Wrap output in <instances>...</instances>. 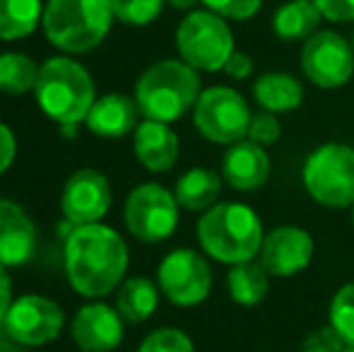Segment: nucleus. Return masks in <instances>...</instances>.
Wrapping results in <instances>:
<instances>
[{"instance_id": "nucleus-1", "label": "nucleus", "mask_w": 354, "mask_h": 352, "mask_svg": "<svg viewBox=\"0 0 354 352\" xmlns=\"http://www.w3.org/2000/svg\"><path fill=\"white\" fill-rule=\"evenodd\" d=\"M128 244L113 227H73L63 246V268L71 287L84 299H104L126 280Z\"/></svg>"}, {"instance_id": "nucleus-2", "label": "nucleus", "mask_w": 354, "mask_h": 352, "mask_svg": "<svg viewBox=\"0 0 354 352\" xmlns=\"http://www.w3.org/2000/svg\"><path fill=\"white\" fill-rule=\"evenodd\" d=\"M196 237L207 259L224 266H236L258 259L266 230H263L261 215L251 205L236 201H219L201 215Z\"/></svg>"}, {"instance_id": "nucleus-3", "label": "nucleus", "mask_w": 354, "mask_h": 352, "mask_svg": "<svg viewBox=\"0 0 354 352\" xmlns=\"http://www.w3.org/2000/svg\"><path fill=\"white\" fill-rule=\"evenodd\" d=\"M203 92L201 73L181 58H162L145 68L136 82L138 109L142 118L159 123H176L193 111Z\"/></svg>"}, {"instance_id": "nucleus-4", "label": "nucleus", "mask_w": 354, "mask_h": 352, "mask_svg": "<svg viewBox=\"0 0 354 352\" xmlns=\"http://www.w3.org/2000/svg\"><path fill=\"white\" fill-rule=\"evenodd\" d=\"M34 97L39 109L58 126H80L97 102V87L92 73L80 61L73 56H53L41 63Z\"/></svg>"}, {"instance_id": "nucleus-5", "label": "nucleus", "mask_w": 354, "mask_h": 352, "mask_svg": "<svg viewBox=\"0 0 354 352\" xmlns=\"http://www.w3.org/2000/svg\"><path fill=\"white\" fill-rule=\"evenodd\" d=\"M113 19L109 0H48L41 27L51 46L80 56L94 51L109 37Z\"/></svg>"}, {"instance_id": "nucleus-6", "label": "nucleus", "mask_w": 354, "mask_h": 352, "mask_svg": "<svg viewBox=\"0 0 354 352\" xmlns=\"http://www.w3.org/2000/svg\"><path fill=\"white\" fill-rule=\"evenodd\" d=\"M301 181L308 198L330 210L354 207V147L323 142L304 160Z\"/></svg>"}, {"instance_id": "nucleus-7", "label": "nucleus", "mask_w": 354, "mask_h": 352, "mask_svg": "<svg viewBox=\"0 0 354 352\" xmlns=\"http://www.w3.org/2000/svg\"><path fill=\"white\" fill-rule=\"evenodd\" d=\"M176 51L198 73L224 71L232 53L236 51L229 22L212 10H191L176 27Z\"/></svg>"}, {"instance_id": "nucleus-8", "label": "nucleus", "mask_w": 354, "mask_h": 352, "mask_svg": "<svg viewBox=\"0 0 354 352\" xmlns=\"http://www.w3.org/2000/svg\"><path fill=\"white\" fill-rule=\"evenodd\" d=\"M251 104L241 92L229 85H214L201 92L196 106H193V126L214 145H234L246 140L248 126H251Z\"/></svg>"}, {"instance_id": "nucleus-9", "label": "nucleus", "mask_w": 354, "mask_h": 352, "mask_svg": "<svg viewBox=\"0 0 354 352\" xmlns=\"http://www.w3.org/2000/svg\"><path fill=\"white\" fill-rule=\"evenodd\" d=\"M178 205L174 191L157 181H145L136 186L123 205V222L131 237L145 244H159L174 237L178 227Z\"/></svg>"}, {"instance_id": "nucleus-10", "label": "nucleus", "mask_w": 354, "mask_h": 352, "mask_svg": "<svg viewBox=\"0 0 354 352\" xmlns=\"http://www.w3.org/2000/svg\"><path fill=\"white\" fill-rule=\"evenodd\" d=\"M159 292L174 306H198L212 292V268L196 249H174L157 268Z\"/></svg>"}, {"instance_id": "nucleus-11", "label": "nucleus", "mask_w": 354, "mask_h": 352, "mask_svg": "<svg viewBox=\"0 0 354 352\" xmlns=\"http://www.w3.org/2000/svg\"><path fill=\"white\" fill-rule=\"evenodd\" d=\"M66 326V311L44 295L15 297L3 321V331L15 345L41 348L56 340Z\"/></svg>"}, {"instance_id": "nucleus-12", "label": "nucleus", "mask_w": 354, "mask_h": 352, "mask_svg": "<svg viewBox=\"0 0 354 352\" xmlns=\"http://www.w3.org/2000/svg\"><path fill=\"white\" fill-rule=\"evenodd\" d=\"M301 73L321 89H340L354 77L350 39L335 29H318L301 46Z\"/></svg>"}, {"instance_id": "nucleus-13", "label": "nucleus", "mask_w": 354, "mask_h": 352, "mask_svg": "<svg viewBox=\"0 0 354 352\" xmlns=\"http://www.w3.org/2000/svg\"><path fill=\"white\" fill-rule=\"evenodd\" d=\"M113 203L109 178L99 169H77L68 176L61 193V212L73 227L97 225Z\"/></svg>"}, {"instance_id": "nucleus-14", "label": "nucleus", "mask_w": 354, "mask_h": 352, "mask_svg": "<svg viewBox=\"0 0 354 352\" xmlns=\"http://www.w3.org/2000/svg\"><path fill=\"white\" fill-rule=\"evenodd\" d=\"M316 244L313 237L299 225L272 227L263 237L258 261L268 270L270 277H294L304 272L313 261Z\"/></svg>"}, {"instance_id": "nucleus-15", "label": "nucleus", "mask_w": 354, "mask_h": 352, "mask_svg": "<svg viewBox=\"0 0 354 352\" xmlns=\"http://www.w3.org/2000/svg\"><path fill=\"white\" fill-rule=\"evenodd\" d=\"M126 321L116 306L104 302H89L73 316L71 338L82 352H111L123 343Z\"/></svg>"}, {"instance_id": "nucleus-16", "label": "nucleus", "mask_w": 354, "mask_h": 352, "mask_svg": "<svg viewBox=\"0 0 354 352\" xmlns=\"http://www.w3.org/2000/svg\"><path fill=\"white\" fill-rule=\"evenodd\" d=\"M272 162L266 147L256 145L251 140H239L227 147L222 157V178L234 191H258L270 178Z\"/></svg>"}, {"instance_id": "nucleus-17", "label": "nucleus", "mask_w": 354, "mask_h": 352, "mask_svg": "<svg viewBox=\"0 0 354 352\" xmlns=\"http://www.w3.org/2000/svg\"><path fill=\"white\" fill-rule=\"evenodd\" d=\"M37 251V227L19 203L0 198V266L17 268Z\"/></svg>"}, {"instance_id": "nucleus-18", "label": "nucleus", "mask_w": 354, "mask_h": 352, "mask_svg": "<svg viewBox=\"0 0 354 352\" xmlns=\"http://www.w3.org/2000/svg\"><path fill=\"white\" fill-rule=\"evenodd\" d=\"M140 109H138L136 97L123 92H109L104 97H97L94 106L87 113V131H92L97 138H106V140H118L140 126Z\"/></svg>"}, {"instance_id": "nucleus-19", "label": "nucleus", "mask_w": 354, "mask_h": 352, "mask_svg": "<svg viewBox=\"0 0 354 352\" xmlns=\"http://www.w3.org/2000/svg\"><path fill=\"white\" fill-rule=\"evenodd\" d=\"M133 152L147 172L164 174V172L174 169V165L178 162L181 142L169 123L142 118L140 126L133 133Z\"/></svg>"}, {"instance_id": "nucleus-20", "label": "nucleus", "mask_w": 354, "mask_h": 352, "mask_svg": "<svg viewBox=\"0 0 354 352\" xmlns=\"http://www.w3.org/2000/svg\"><path fill=\"white\" fill-rule=\"evenodd\" d=\"M251 94L263 111H270L280 116V113L297 111L301 106L304 97H306V89H304L301 80L294 77L292 73L270 71L253 80Z\"/></svg>"}, {"instance_id": "nucleus-21", "label": "nucleus", "mask_w": 354, "mask_h": 352, "mask_svg": "<svg viewBox=\"0 0 354 352\" xmlns=\"http://www.w3.org/2000/svg\"><path fill=\"white\" fill-rule=\"evenodd\" d=\"M222 174L207 167H193V169L183 172L178 176L176 186H174V196H176L178 205L183 210L191 212H205L212 205L219 203L222 196Z\"/></svg>"}, {"instance_id": "nucleus-22", "label": "nucleus", "mask_w": 354, "mask_h": 352, "mask_svg": "<svg viewBox=\"0 0 354 352\" xmlns=\"http://www.w3.org/2000/svg\"><path fill=\"white\" fill-rule=\"evenodd\" d=\"M323 15L313 0H284L272 12V32L282 41H306L321 29Z\"/></svg>"}, {"instance_id": "nucleus-23", "label": "nucleus", "mask_w": 354, "mask_h": 352, "mask_svg": "<svg viewBox=\"0 0 354 352\" xmlns=\"http://www.w3.org/2000/svg\"><path fill=\"white\" fill-rule=\"evenodd\" d=\"M159 306V285L149 277H126L116 290V309L126 324H145Z\"/></svg>"}, {"instance_id": "nucleus-24", "label": "nucleus", "mask_w": 354, "mask_h": 352, "mask_svg": "<svg viewBox=\"0 0 354 352\" xmlns=\"http://www.w3.org/2000/svg\"><path fill=\"white\" fill-rule=\"evenodd\" d=\"M227 292L234 304L239 306H256L270 292V275L261 266V261L253 259L246 263L229 266L227 272Z\"/></svg>"}, {"instance_id": "nucleus-25", "label": "nucleus", "mask_w": 354, "mask_h": 352, "mask_svg": "<svg viewBox=\"0 0 354 352\" xmlns=\"http://www.w3.org/2000/svg\"><path fill=\"white\" fill-rule=\"evenodd\" d=\"M44 17L41 0H0V39L17 41L37 32Z\"/></svg>"}, {"instance_id": "nucleus-26", "label": "nucleus", "mask_w": 354, "mask_h": 352, "mask_svg": "<svg viewBox=\"0 0 354 352\" xmlns=\"http://www.w3.org/2000/svg\"><path fill=\"white\" fill-rule=\"evenodd\" d=\"M39 66L34 58H29L22 51H5L0 53V92L22 97L27 92H34L39 80Z\"/></svg>"}, {"instance_id": "nucleus-27", "label": "nucleus", "mask_w": 354, "mask_h": 352, "mask_svg": "<svg viewBox=\"0 0 354 352\" xmlns=\"http://www.w3.org/2000/svg\"><path fill=\"white\" fill-rule=\"evenodd\" d=\"M328 324L342 335L347 348H354V280L345 282L333 295L330 309H328Z\"/></svg>"}, {"instance_id": "nucleus-28", "label": "nucleus", "mask_w": 354, "mask_h": 352, "mask_svg": "<svg viewBox=\"0 0 354 352\" xmlns=\"http://www.w3.org/2000/svg\"><path fill=\"white\" fill-rule=\"evenodd\" d=\"M167 0H109L118 22L128 27H147L162 15Z\"/></svg>"}, {"instance_id": "nucleus-29", "label": "nucleus", "mask_w": 354, "mask_h": 352, "mask_svg": "<svg viewBox=\"0 0 354 352\" xmlns=\"http://www.w3.org/2000/svg\"><path fill=\"white\" fill-rule=\"evenodd\" d=\"M138 352H196L191 335L176 326H164L142 338Z\"/></svg>"}, {"instance_id": "nucleus-30", "label": "nucleus", "mask_w": 354, "mask_h": 352, "mask_svg": "<svg viewBox=\"0 0 354 352\" xmlns=\"http://www.w3.org/2000/svg\"><path fill=\"white\" fill-rule=\"evenodd\" d=\"M282 138V123L277 118V113H270V111H256L251 118V126H248V133H246V140L256 142L261 147H270V145H277Z\"/></svg>"}, {"instance_id": "nucleus-31", "label": "nucleus", "mask_w": 354, "mask_h": 352, "mask_svg": "<svg viewBox=\"0 0 354 352\" xmlns=\"http://www.w3.org/2000/svg\"><path fill=\"white\" fill-rule=\"evenodd\" d=\"M201 3L214 15L234 19V22H246V19L256 17L263 8V0H201Z\"/></svg>"}, {"instance_id": "nucleus-32", "label": "nucleus", "mask_w": 354, "mask_h": 352, "mask_svg": "<svg viewBox=\"0 0 354 352\" xmlns=\"http://www.w3.org/2000/svg\"><path fill=\"white\" fill-rule=\"evenodd\" d=\"M345 350L347 343L330 324L308 331L306 338L301 340V352H345Z\"/></svg>"}, {"instance_id": "nucleus-33", "label": "nucleus", "mask_w": 354, "mask_h": 352, "mask_svg": "<svg viewBox=\"0 0 354 352\" xmlns=\"http://www.w3.org/2000/svg\"><path fill=\"white\" fill-rule=\"evenodd\" d=\"M326 22L350 24L354 22V0H313Z\"/></svg>"}, {"instance_id": "nucleus-34", "label": "nucleus", "mask_w": 354, "mask_h": 352, "mask_svg": "<svg viewBox=\"0 0 354 352\" xmlns=\"http://www.w3.org/2000/svg\"><path fill=\"white\" fill-rule=\"evenodd\" d=\"M224 75L229 77V80H236V82H243V80H251L253 73H256V63H253V58L248 56L246 51H234L232 58L227 61V66H224Z\"/></svg>"}, {"instance_id": "nucleus-35", "label": "nucleus", "mask_w": 354, "mask_h": 352, "mask_svg": "<svg viewBox=\"0 0 354 352\" xmlns=\"http://www.w3.org/2000/svg\"><path fill=\"white\" fill-rule=\"evenodd\" d=\"M15 157H17V138L8 123L0 121V176L12 167Z\"/></svg>"}, {"instance_id": "nucleus-36", "label": "nucleus", "mask_w": 354, "mask_h": 352, "mask_svg": "<svg viewBox=\"0 0 354 352\" xmlns=\"http://www.w3.org/2000/svg\"><path fill=\"white\" fill-rule=\"evenodd\" d=\"M12 282H10V275L5 272V268L0 266V326L5 321V314H8L10 304H12Z\"/></svg>"}, {"instance_id": "nucleus-37", "label": "nucleus", "mask_w": 354, "mask_h": 352, "mask_svg": "<svg viewBox=\"0 0 354 352\" xmlns=\"http://www.w3.org/2000/svg\"><path fill=\"white\" fill-rule=\"evenodd\" d=\"M169 5H171L174 10H181V12H191V10H196V5L201 3V0H167Z\"/></svg>"}, {"instance_id": "nucleus-38", "label": "nucleus", "mask_w": 354, "mask_h": 352, "mask_svg": "<svg viewBox=\"0 0 354 352\" xmlns=\"http://www.w3.org/2000/svg\"><path fill=\"white\" fill-rule=\"evenodd\" d=\"M77 128H80V126H75V123H63V126H61V133L68 138V140H71V138L77 136Z\"/></svg>"}, {"instance_id": "nucleus-39", "label": "nucleus", "mask_w": 354, "mask_h": 352, "mask_svg": "<svg viewBox=\"0 0 354 352\" xmlns=\"http://www.w3.org/2000/svg\"><path fill=\"white\" fill-rule=\"evenodd\" d=\"M347 39H350V46H352V51H354V27H352V34Z\"/></svg>"}, {"instance_id": "nucleus-40", "label": "nucleus", "mask_w": 354, "mask_h": 352, "mask_svg": "<svg viewBox=\"0 0 354 352\" xmlns=\"http://www.w3.org/2000/svg\"><path fill=\"white\" fill-rule=\"evenodd\" d=\"M352 225H354V207H352Z\"/></svg>"}, {"instance_id": "nucleus-41", "label": "nucleus", "mask_w": 354, "mask_h": 352, "mask_svg": "<svg viewBox=\"0 0 354 352\" xmlns=\"http://www.w3.org/2000/svg\"><path fill=\"white\" fill-rule=\"evenodd\" d=\"M345 352H354V348H347V350H345Z\"/></svg>"}]
</instances>
